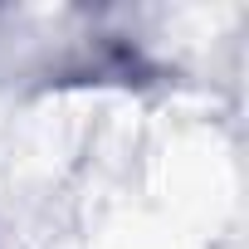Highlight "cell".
<instances>
[{"label": "cell", "instance_id": "cell-1", "mask_svg": "<svg viewBox=\"0 0 249 249\" xmlns=\"http://www.w3.org/2000/svg\"><path fill=\"white\" fill-rule=\"evenodd\" d=\"M103 249H196L171 220L157 215H122L103 230Z\"/></svg>", "mask_w": 249, "mask_h": 249}]
</instances>
